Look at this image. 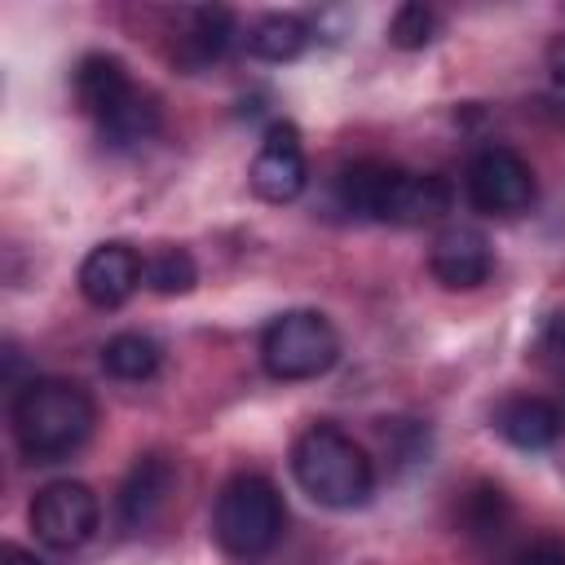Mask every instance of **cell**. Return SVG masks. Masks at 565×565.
Segmentation results:
<instances>
[{"mask_svg":"<svg viewBox=\"0 0 565 565\" xmlns=\"http://www.w3.org/2000/svg\"><path fill=\"white\" fill-rule=\"evenodd\" d=\"M93 424H97V406H93L88 388L75 380L40 375V380H26L9 402L13 446L31 463L66 459L71 450H79L88 441Z\"/></svg>","mask_w":565,"mask_h":565,"instance_id":"6da1fadb","label":"cell"},{"mask_svg":"<svg viewBox=\"0 0 565 565\" xmlns=\"http://www.w3.org/2000/svg\"><path fill=\"white\" fill-rule=\"evenodd\" d=\"M335 199L344 212L380 225H433L450 212V181L437 172H406L393 163H349L335 177Z\"/></svg>","mask_w":565,"mask_h":565,"instance_id":"7a4b0ae2","label":"cell"},{"mask_svg":"<svg viewBox=\"0 0 565 565\" xmlns=\"http://www.w3.org/2000/svg\"><path fill=\"white\" fill-rule=\"evenodd\" d=\"M291 477L296 486L322 508H362L375 490L371 455L340 428L313 424L291 446Z\"/></svg>","mask_w":565,"mask_h":565,"instance_id":"3957f363","label":"cell"},{"mask_svg":"<svg viewBox=\"0 0 565 565\" xmlns=\"http://www.w3.org/2000/svg\"><path fill=\"white\" fill-rule=\"evenodd\" d=\"M282 521H287V512H282L274 481L260 472H238L216 494L212 534L230 556L256 561L282 539Z\"/></svg>","mask_w":565,"mask_h":565,"instance_id":"277c9868","label":"cell"},{"mask_svg":"<svg viewBox=\"0 0 565 565\" xmlns=\"http://www.w3.org/2000/svg\"><path fill=\"white\" fill-rule=\"evenodd\" d=\"M340 335L318 309H287L260 331V366L274 380H318L335 366Z\"/></svg>","mask_w":565,"mask_h":565,"instance_id":"5b68a950","label":"cell"},{"mask_svg":"<svg viewBox=\"0 0 565 565\" xmlns=\"http://www.w3.org/2000/svg\"><path fill=\"white\" fill-rule=\"evenodd\" d=\"M102 503L84 481H49L31 499V530L53 552H75L97 534Z\"/></svg>","mask_w":565,"mask_h":565,"instance_id":"8992f818","label":"cell"},{"mask_svg":"<svg viewBox=\"0 0 565 565\" xmlns=\"http://www.w3.org/2000/svg\"><path fill=\"white\" fill-rule=\"evenodd\" d=\"M468 203L486 216H512L534 203V172L530 163L508 146H486L472 154L463 177Z\"/></svg>","mask_w":565,"mask_h":565,"instance_id":"52a82bcc","label":"cell"},{"mask_svg":"<svg viewBox=\"0 0 565 565\" xmlns=\"http://www.w3.org/2000/svg\"><path fill=\"white\" fill-rule=\"evenodd\" d=\"M256 199L265 203H291L300 199L305 181H309V163H305V146H300V132L296 124H274L252 159V172H247Z\"/></svg>","mask_w":565,"mask_h":565,"instance_id":"ba28073f","label":"cell"},{"mask_svg":"<svg viewBox=\"0 0 565 565\" xmlns=\"http://www.w3.org/2000/svg\"><path fill=\"white\" fill-rule=\"evenodd\" d=\"M428 269L441 287L450 291H472L490 278L494 269V252H490V238L472 225H446L437 238H433V252H428Z\"/></svg>","mask_w":565,"mask_h":565,"instance_id":"9c48e42d","label":"cell"},{"mask_svg":"<svg viewBox=\"0 0 565 565\" xmlns=\"http://www.w3.org/2000/svg\"><path fill=\"white\" fill-rule=\"evenodd\" d=\"M141 278H146V260L128 243H102L79 265V291L97 309H119Z\"/></svg>","mask_w":565,"mask_h":565,"instance_id":"30bf717a","label":"cell"},{"mask_svg":"<svg viewBox=\"0 0 565 565\" xmlns=\"http://www.w3.org/2000/svg\"><path fill=\"white\" fill-rule=\"evenodd\" d=\"M490 424L516 450H547L565 433V411L556 402L539 397V393H521V397L499 402L494 415H490Z\"/></svg>","mask_w":565,"mask_h":565,"instance_id":"8fae6325","label":"cell"},{"mask_svg":"<svg viewBox=\"0 0 565 565\" xmlns=\"http://www.w3.org/2000/svg\"><path fill=\"white\" fill-rule=\"evenodd\" d=\"M71 88H75L79 110H84L88 119H97V124H102L110 110H119V106L137 93L128 66H124L115 53H88V57H79V66H75V75H71Z\"/></svg>","mask_w":565,"mask_h":565,"instance_id":"7c38bea8","label":"cell"},{"mask_svg":"<svg viewBox=\"0 0 565 565\" xmlns=\"http://www.w3.org/2000/svg\"><path fill=\"white\" fill-rule=\"evenodd\" d=\"M168 490H172V463L163 455H141L128 468V477L119 486V499H115L119 503V525L124 530H146L163 512Z\"/></svg>","mask_w":565,"mask_h":565,"instance_id":"4fadbf2b","label":"cell"},{"mask_svg":"<svg viewBox=\"0 0 565 565\" xmlns=\"http://www.w3.org/2000/svg\"><path fill=\"white\" fill-rule=\"evenodd\" d=\"M234 40V13L230 9H190L185 13V31L177 35V62L199 71L207 62H216Z\"/></svg>","mask_w":565,"mask_h":565,"instance_id":"5bb4252c","label":"cell"},{"mask_svg":"<svg viewBox=\"0 0 565 565\" xmlns=\"http://www.w3.org/2000/svg\"><path fill=\"white\" fill-rule=\"evenodd\" d=\"M309 44V26L296 13H265L247 31V53L260 62H291Z\"/></svg>","mask_w":565,"mask_h":565,"instance_id":"9a60e30c","label":"cell"},{"mask_svg":"<svg viewBox=\"0 0 565 565\" xmlns=\"http://www.w3.org/2000/svg\"><path fill=\"white\" fill-rule=\"evenodd\" d=\"M97 128H102V141H106V146L132 150V146L150 141V137L159 132V102H154L146 88H137V93H132L119 110H110Z\"/></svg>","mask_w":565,"mask_h":565,"instance_id":"2e32d148","label":"cell"},{"mask_svg":"<svg viewBox=\"0 0 565 565\" xmlns=\"http://www.w3.org/2000/svg\"><path fill=\"white\" fill-rule=\"evenodd\" d=\"M159 358H163L159 344L141 331H119L102 344V366L115 380H150L159 371Z\"/></svg>","mask_w":565,"mask_h":565,"instance_id":"e0dca14e","label":"cell"},{"mask_svg":"<svg viewBox=\"0 0 565 565\" xmlns=\"http://www.w3.org/2000/svg\"><path fill=\"white\" fill-rule=\"evenodd\" d=\"M194 282H199V269L185 247H159L146 256V287L154 296H185L194 291Z\"/></svg>","mask_w":565,"mask_h":565,"instance_id":"ac0fdd59","label":"cell"},{"mask_svg":"<svg viewBox=\"0 0 565 565\" xmlns=\"http://www.w3.org/2000/svg\"><path fill=\"white\" fill-rule=\"evenodd\" d=\"M508 516H512V508L499 486H477L463 494V525L472 539H494L508 525Z\"/></svg>","mask_w":565,"mask_h":565,"instance_id":"d6986e66","label":"cell"},{"mask_svg":"<svg viewBox=\"0 0 565 565\" xmlns=\"http://www.w3.org/2000/svg\"><path fill=\"white\" fill-rule=\"evenodd\" d=\"M437 35V13L428 4H402L388 22V44L393 49H424Z\"/></svg>","mask_w":565,"mask_h":565,"instance_id":"ffe728a7","label":"cell"},{"mask_svg":"<svg viewBox=\"0 0 565 565\" xmlns=\"http://www.w3.org/2000/svg\"><path fill=\"white\" fill-rule=\"evenodd\" d=\"M508 565H565V543H561V539H552V534L525 539V543L508 556Z\"/></svg>","mask_w":565,"mask_h":565,"instance_id":"44dd1931","label":"cell"},{"mask_svg":"<svg viewBox=\"0 0 565 565\" xmlns=\"http://www.w3.org/2000/svg\"><path fill=\"white\" fill-rule=\"evenodd\" d=\"M543 344H547L552 353H561V358H565V313H556V318L547 322V331H543Z\"/></svg>","mask_w":565,"mask_h":565,"instance_id":"7402d4cb","label":"cell"},{"mask_svg":"<svg viewBox=\"0 0 565 565\" xmlns=\"http://www.w3.org/2000/svg\"><path fill=\"white\" fill-rule=\"evenodd\" d=\"M0 565H44L35 552H26V547H18V543H4L0 547Z\"/></svg>","mask_w":565,"mask_h":565,"instance_id":"603a6c76","label":"cell"},{"mask_svg":"<svg viewBox=\"0 0 565 565\" xmlns=\"http://www.w3.org/2000/svg\"><path fill=\"white\" fill-rule=\"evenodd\" d=\"M547 66H552V79L565 88V35L552 40V49H547Z\"/></svg>","mask_w":565,"mask_h":565,"instance_id":"cb8c5ba5","label":"cell"}]
</instances>
